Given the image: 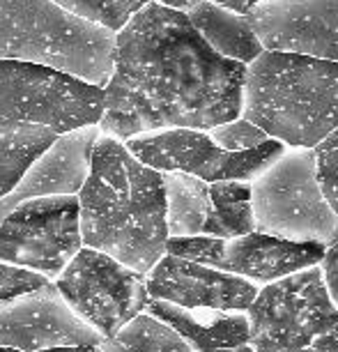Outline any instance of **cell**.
<instances>
[{
	"mask_svg": "<svg viewBox=\"0 0 338 352\" xmlns=\"http://www.w3.org/2000/svg\"><path fill=\"white\" fill-rule=\"evenodd\" d=\"M247 65L218 56L184 12L143 8L117 32L99 129L127 143L164 129L210 131L242 118Z\"/></svg>",
	"mask_w": 338,
	"mask_h": 352,
	"instance_id": "1",
	"label": "cell"
},
{
	"mask_svg": "<svg viewBox=\"0 0 338 352\" xmlns=\"http://www.w3.org/2000/svg\"><path fill=\"white\" fill-rule=\"evenodd\" d=\"M78 203L83 247L104 251L141 274H150L166 256L164 173L138 162L127 145L104 131Z\"/></svg>",
	"mask_w": 338,
	"mask_h": 352,
	"instance_id": "2",
	"label": "cell"
},
{
	"mask_svg": "<svg viewBox=\"0 0 338 352\" xmlns=\"http://www.w3.org/2000/svg\"><path fill=\"white\" fill-rule=\"evenodd\" d=\"M242 118L286 148L315 150L338 129V63L264 51L247 67Z\"/></svg>",
	"mask_w": 338,
	"mask_h": 352,
	"instance_id": "3",
	"label": "cell"
},
{
	"mask_svg": "<svg viewBox=\"0 0 338 352\" xmlns=\"http://www.w3.org/2000/svg\"><path fill=\"white\" fill-rule=\"evenodd\" d=\"M117 32L78 19L53 0H0V60L60 72L106 88Z\"/></svg>",
	"mask_w": 338,
	"mask_h": 352,
	"instance_id": "4",
	"label": "cell"
},
{
	"mask_svg": "<svg viewBox=\"0 0 338 352\" xmlns=\"http://www.w3.org/2000/svg\"><path fill=\"white\" fill-rule=\"evenodd\" d=\"M247 316L256 352H338V307L320 265L264 285Z\"/></svg>",
	"mask_w": 338,
	"mask_h": 352,
	"instance_id": "5",
	"label": "cell"
},
{
	"mask_svg": "<svg viewBox=\"0 0 338 352\" xmlns=\"http://www.w3.org/2000/svg\"><path fill=\"white\" fill-rule=\"evenodd\" d=\"M254 187L256 230L293 242H338V217L322 194L315 150L288 148Z\"/></svg>",
	"mask_w": 338,
	"mask_h": 352,
	"instance_id": "6",
	"label": "cell"
},
{
	"mask_svg": "<svg viewBox=\"0 0 338 352\" xmlns=\"http://www.w3.org/2000/svg\"><path fill=\"white\" fill-rule=\"evenodd\" d=\"M104 88L35 65L0 60V122H39L67 134L99 124Z\"/></svg>",
	"mask_w": 338,
	"mask_h": 352,
	"instance_id": "7",
	"label": "cell"
},
{
	"mask_svg": "<svg viewBox=\"0 0 338 352\" xmlns=\"http://www.w3.org/2000/svg\"><path fill=\"white\" fill-rule=\"evenodd\" d=\"M53 283L71 311L104 341H115L134 318L145 314L150 302L148 274L90 247L78 251Z\"/></svg>",
	"mask_w": 338,
	"mask_h": 352,
	"instance_id": "8",
	"label": "cell"
},
{
	"mask_svg": "<svg viewBox=\"0 0 338 352\" xmlns=\"http://www.w3.org/2000/svg\"><path fill=\"white\" fill-rule=\"evenodd\" d=\"M83 249L78 196H39L19 203L0 223V263L56 281Z\"/></svg>",
	"mask_w": 338,
	"mask_h": 352,
	"instance_id": "9",
	"label": "cell"
},
{
	"mask_svg": "<svg viewBox=\"0 0 338 352\" xmlns=\"http://www.w3.org/2000/svg\"><path fill=\"white\" fill-rule=\"evenodd\" d=\"M138 162L159 173H187L207 184L223 180L254 182L288 148L281 141H267L249 152H228L201 129H164L134 136L124 143Z\"/></svg>",
	"mask_w": 338,
	"mask_h": 352,
	"instance_id": "10",
	"label": "cell"
},
{
	"mask_svg": "<svg viewBox=\"0 0 338 352\" xmlns=\"http://www.w3.org/2000/svg\"><path fill=\"white\" fill-rule=\"evenodd\" d=\"M106 341L81 320L56 288V283L21 297L0 302V348L39 352L67 345H97Z\"/></svg>",
	"mask_w": 338,
	"mask_h": 352,
	"instance_id": "11",
	"label": "cell"
},
{
	"mask_svg": "<svg viewBox=\"0 0 338 352\" xmlns=\"http://www.w3.org/2000/svg\"><path fill=\"white\" fill-rule=\"evenodd\" d=\"M247 16L264 51L338 63V0H264Z\"/></svg>",
	"mask_w": 338,
	"mask_h": 352,
	"instance_id": "12",
	"label": "cell"
},
{
	"mask_svg": "<svg viewBox=\"0 0 338 352\" xmlns=\"http://www.w3.org/2000/svg\"><path fill=\"white\" fill-rule=\"evenodd\" d=\"M260 285L230 272L198 265L166 254L148 274L150 300L182 309L247 311L260 295Z\"/></svg>",
	"mask_w": 338,
	"mask_h": 352,
	"instance_id": "13",
	"label": "cell"
},
{
	"mask_svg": "<svg viewBox=\"0 0 338 352\" xmlns=\"http://www.w3.org/2000/svg\"><path fill=\"white\" fill-rule=\"evenodd\" d=\"M324 254H327V247L317 242H293L256 230L251 235L228 240L225 258L218 263L216 270L249 278L264 288L297 272L317 267Z\"/></svg>",
	"mask_w": 338,
	"mask_h": 352,
	"instance_id": "14",
	"label": "cell"
},
{
	"mask_svg": "<svg viewBox=\"0 0 338 352\" xmlns=\"http://www.w3.org/2000/svg\"><path fill=\"white\" fill-rule=\"evenodd\" d=\"M99 136V124L60 134V138L37 159L14 196L21 203L39 196H78L90 177L92 152Z\"/></svg>",
	"mask_w": 338,
	"mask_h": 352,
	"instance_id": "15",
	"label": "cell"
},
{
	"mask_svg": "<svg viewBox=\"0 0 338 352\" xmlns=\"http://www.w3.org/2000/svg\"><path fill=\"white\" fill-rule=\"evenodd\" d=\"M145 314L170 324L187 338L198 352L240 348L251 343V322L242 311L182 309L168 302L150 300Z\"/></svg>",
	"mask_w": 338,
	"mask_h": 352,
	"instance_id": "16",
	"label": "cell"
},
{
	"mask_svg": "<svg viewBox=\"0 0 338 352\" xmlns=\"http://www.w3.org/2000/svg\"><path fill=\"white\" fill-rule=\"evenodd\" d=\"M187 16L205 42L228 60L242 63L249 67L264 53V46L258 39L249 16L237 14V12L210 3V0H201L194 10L187 12Z\"/></svg>",
	"mask_w": 338,
	"mask_h": 352,
	"instance_id": "17",
	"label": "cell"
},
{
	"mask_svg": "<svg viewBox=\"0 0 338 352\" xmlns=\"http://www.w3.org/2000/svg\"><path fill=\"white\" fill-rule=\"evenodd\" d=\"M58 138L56 129L39 122H0V201L14 194Z\"/></svg>",
	"mask_w": 338,
	"mask_h": 352,
	"instance_id": "18",
	"label": "cell"
},
{
	"mask_svg": "<svg viewBox=\"0 0 338 352\" xmlns=\"http://www.w3.org/2000/svg\"><path fill=\"white\" fill-rule=\"evenodd\" d=\"M168 237L205 235L214 217L210 184L187 173H164Z\"/></svg>",
	"mask_w": 338,
	"mask_h": 352,
	"instance_id": "19",
	"label": "cell"
},
{
	"mask_svg": "<svg viewBox=\"0 0 338 352\" xmlns=\"http://www.w3.org/2000/svg\"><path fill=\"white\" fill-rule=\"evenodd\" d=\"M214 217L205 235L218 240H237V237L256 232L254 217V187L242 180H223L210 184Z\"/></svg>",
	"mask_w": 338,
	"mask_h": 352,
	"instance_id": "20",
	"label": "cell"
},
{
	"mask_svg": "<svg viewBox=\"0 0 338 352\" xmlns=\"http://www.w3.org/2000/svg\"><path fill=\"white\" fill-rule=\"evenodd\" d=\"M115 343L127 352H198L180 331L150 314L134 318L115 336Z\"/></svg>",
	"mask_w": 338,
	"mask_h": 352,
	"instance_id": "21",
	"label": "cell"
},
{
	"mask_svg": "<svg viewBox=\"0 0 338 352\" xmlns=\"http://www.w3.org/2000/svg\"><path fill=\"white\" fill-rule=\"evenodd\" d=\"M78 19L120 32L143 8L157 0H53Z\"/></svg>",
	"mask_w": 338,
	"mask_h": 352,
	"instance_id": "22",
	"label": "cell"
},
{
	"mask_svg": "<svg viewBox=\"0 0 338 352\" xmlns=\"http://www.w3.org/2000/svg\"><path fill=\"white\" fill-rule=\"evenodd\" d=\"M225 244H228V240H218V237L210 235L168 237L166 254L198 265H207V267H218V263L225 258Z\"/></svg>",
	"mask_w": 338,
	"mask_h": 352,
	"instance_id": "23",
	"label": "cell"
},
{
	"mask_svg": "<svg viewBox=\"0 0 338 352\" xmlns=\"http://www.w3.org/2000/svg\"><path fill=\"white\" fill-rule=\"evenodd\" d=\"M207 134L218 148H223L228 152H249V150H256L267 141H271L260 127H256V124L249 122L247 118H237L233 122L218 124V127L210 129Z\"/></svg>",
	"mask_w": 338,
	"mask_h": 352,
	"instance_id": "24",
	"label": "cell"
},
{
	"mask_svg": "<svg viewBox=\"0 0 338 352\" xmlns=\"http://www.w3.org/2000/svg\"><path fill=\"white\" fill-rule=\"evenodd\" d=\"M317 177H320L322 194L338 217V129L315 148Z\"/></svg>",
	"mask_w": 338,
	"mask_h": 352,
	"instance_id": "25",
	"label": "cell"
},
{
	"mask_svg": "<svg viewBox=\"0 0 338 352\" xmlns=\"http://www.w3.org/2000/svg\"><path fill=\"white\" fill-rule=\"evenodd\" d=\"M49 283V278L37 274V272L16 267V265L10 263H0V302L28 295V292H37Z\"/></svg>",
	"mask_w": 338,
	"mask_h": 352,
	"instance_id": "26",
	"label": "cell"
},
{
	"mask_svg": "<svg viewBox=\"0 0 338 352\" xmlns=\"http://www.w3.org/2000/svg\"><path fill=\"white\" fill-rule=\"evenodd\" d=\"M320 270L324 274V283H327L331 300H334V304L338 307V242L334 247L327 249V254H324L320 263Z\"/></svg>",
	"mask_w": 338,
	"mask_h": 352,
	"instance_id": "27",
	"label": "cell"
},
{
	"mask_svg": "<svg viewBox=\"0 0 338 352\" xmlns=\"http://www.w3.org/2000/svg\"><path fill=\"white\" fill-rule=\"evenodd\" d=\"M210 3L223 5V8H228V10L237 12V14H244V16H247L251 10L258 8V5L264 3V0H210Z\"/></svg>",
	"mask_w": 338,
	"mask_h": 352,
	"instance_id": "28",
	"label": "cell"
},
{
	"mask_svg": "<svg viewBox=\"0 0 338 352\" xmlns=\"http://www.w3.org/2000/svg\"><path fill=\"white\" fill-rule=\"evenodd\" d=\"M39 352H102V348H97V345H67V348H49Z\"/></svg>",
	"mask_w": 338,
	"mask_h": 352,
	"instance_id": "29",
	"label": "cell"
},
{
	"mask_svg": "<svg viewBox=\"0 0 338 352\" xmlns=\"http://www.w3.org/2000/svg\"><path fill=\"white\" fill-rule=\"evenodd\" d=\"M19 203H21V201H19V198H16L14 194L8 196V198H3V201H0V223H3V219L8 217L10 212L14 210Z\"/></svg>",
	"mask_w": 338,
	"mask_h": 352,
	"instance_id": "30",
	"label": "cell"
},
{
	"mask_svg": "<svg viewBox=\"0 0 338 352\" xmlns=\"http://www.w3.org/2000/svg\"><path fill=\"white\" fill-rule=\"evenodd\" d=\"M205 352H256L254 345H240V348H223V350H205Z\"/></svg>",
	"mask_w": 338,
	"mask_h": 352,
	"instance_id": "31",
	"label": "cell"
},
{
	"mask_svg": "<svg viewBox=\"0 0 338 352\" xmlns=\"http://www.w3.org/2000/svg\"><path fill=\"white\" fill-rule=\"evenodd\" d=\"M102 352H127L122 348L120 343H115V341H106L104 345H102Z\"/></svg>",
	"mask_w": 338,
	"mask_h": 352,
	"instance_id": "32",
	"label": "cell"
},
{
	"mask_svg": "<svg viewBox=\"0 0 338 352\" xmlns=\"http://www.w3.org/2000/svg\"><path fill=\"white\" fill-rule=\"evenodd\" d=\"M0 352H23V350H16V348H0Z\"/></svg>",
	"mask_w": 338,
	"mask_h": 352,
	"instance_id": "33",
	"label": "cell"
}]
</instances>
